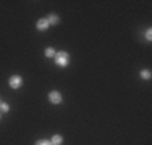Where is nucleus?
Here are the masks:
<instances>
[{
	"mask_svg": "<svg viewBox=\"0 0 152 145\" xmlns=\"http://www.w3.org/2000/svg\"><path fill=\"white\" fill-rule=\"evenodd\" d=\"M139 76L142 79H146V81H149V79L152 78V72H151V70H142V71L139 72Z\"/></svg>",
	"mask_w": 152,
	"mask_h": 145,
	"instance_id": "obj_7",
	"label": "nucleus"
},
{
	"mask_svg": "<svg viewBox=\"0 0 152 145\" xmlns=\"http://www.w3.org/2000/svg\"><path fill=\"white\" fill-rule=\"evenodd\" d=\"M0 119H2V113H0Z\"/></svg>",
	"mask_w": 152,
	"mask_h": 145,
	"instance_id": "obj_12",
	"label": "nucleus"
},
{
	"mask_svg": "<svg viewBox=\"0 0 152 145\" xmlns=\"http://www.w3.org/2000/svg\"><path fill=\"white\" fill-rule=\"evenodd\" d=\"M47 99H49L50 103L58 105V103H61V94L58 92V90H50L49 95H47Z\"/></svg>",
	"mask_w": 152,
	"mask_h": 145,
	"instance_id": "obj_2",
	"label": "nucleus"
},
{
	"mask_svg": "<svg viewBox=\"0 0 152 145\" xmlns=\"http://www.w3.org/2000/svg\"><path fill=\"white\" fill-rule=\"evenodd\" d=\"M146 41L147 42L152 41V29H147V31H146Z\"/></svg>",
	"mask_w": 152,
	"mask_h": 145,
	"instance_id": "obj_11",
	"label": "nucleus"
},
{
	"mask_svg": "<svg viewBox=\"0 0 152 145\" xmlns=\"http://www.w3.org/2000/svg\"><path fill=\"white\" fill-rule=\"evenodd\" d=\"M55 53H57V50L52 49V47H47V49H45V57L47 58H53V57H55Z\"/></svg>",
	"mask_w": 152,
	"mask_h": 145,
	"instance_id": "obj_8",
	"label": "nucleus"
},
{
	"mask_svg": "<svg viewBox=\"0 0 152 145\" xmlns=\"http://www.w3.org/2000/svg\"><path fill=\"white\" fill-rule=\"evenodd\" d=\"M53 61H55L57 66L66 68L68 65H70V53L65 52V50H61V52H57L55 57H53Z\"/></svg>",
	"mask_w": 152,
	"mask_h": 145,
	"instance_id": "obj_1",
	"label": "nucleus"
},
{
	"mask_svg": "<svg viewBox=\"0 0 152 145\" xmlns=\"http://www.w3.org/2000/svg\"><path fill=\"white\" fill-rule=\"evenodd\" d=\"M50 142H52V145H61L63 144V137H61L60 134H55V136H52Z\"/></svg>",
	"mask_w": 152,
	"mask_h": 145,
	"instance_id": "obj_6",
	"label": "nucleus"
},
{
	"mask_svg": "<svg viewBox=\"0 0 152 145\" xmlns=\"http://www.w3.org/2000/svg\"><path fill=\"white\" fill-rule=\"evenodd\" d=\"M36 145H52V142H50V140H47V139H41V140H37V142H36Z\"/></svg>",
	"mask_w": 152,
	"mask_h": 145,
	"instance_id": "obj_10",
	"label": "nucleus"
},
{
	"mask_svg": "<svg viewBox=\"0 0 152 145\" xmlns=\"http://www.w3.org/2000/svg\"><path fill=\"white\" fill-rule=\"evenodd\" d=\"M36 28L39 29V31H47V29L50 28L49 21H47V18H41V20H37V23H36Z\"/></svg>",
	"mask_w": 152,
	"mask_h": 145,
	"instance_id": "obj_4",
	"label": "nucleus"
},
{
	"mask_svg": "<svg viewBox=\"0 0 152 145\" xmlns=\"http://www.w3.org/2000/svg\"><path fill=\"white\" fill-rule=\"evenodd\" d=\"M47 21H49V24H52V26H57V24L60 23V18H58V14L50 13L49 16H47Z\"/></svg>",
	"mask_w": 152,
	"mask_h": 145,
	"instance_id": "obj_5",
	"label": "nucleus"
},
{
	"mask_svg": "<svg viewBox=\"0 0 152 145\" xmlns=\"http://www.w3.org/2000/svg\"><path fill=\"white\" fill-rule=\"evenodd\" d=\"M0 103H2V102H0Z\"/></svg>",
	"mask_w": 152,
	"mask_h": 145,
	"instance_id": "obj_13",
	"label": "nucleus"
},
{
	"mask_svg": "<svg viewBox=\"0 0 152 145\" xmlns=\"http://www.w3.org/2000/svg\"><path fill=\"white\" fill-rule=\"evenodd\" d=\"M0 110H2L3 113H8V111H10V105L7 103V102H2V103H0Z\"/></svg>",
	"mask_w": 152,
	"mask_h": 145,
	"instance_id": "obj_9",
	"label": "nucleus"
},
{
	"mask_svg": "<svg viewBox=\"0 0 152 145\" xmlns=\"http://www.w3.org/2000/svg\"><path fill=\"white\" fill-rule=\"evenodd\" d=\"M8 84L12 89H20L21 84H23V78H21L20 74H13L12 78L8 79Z\"/></svg>",
	"mask_w": 152,
	"mask_h": 145,
	"instance_id": "obj_3",
	"label": "nucleus"
}]
</instances>
